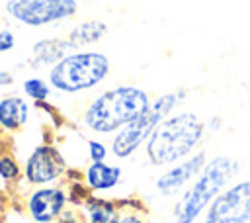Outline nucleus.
<instances>
[{
    "mask_svg": "<svg viewBox=\"0 0 250 223\" xmlns=\"http://www.w3.org/2000/svg\"><path fill=\"white\" fill-rule=\"evenodd\" d=\"M250 221V176L236 178L207 207L199 223H248Z\"/></svg>",
    "mask_w": 250,
    "mask_h": 223,
    "instance_id": "8",
    "label": "nucleus"
},
{
    "mask_svg": "<svg viewBox=\"0 0 250 223\" xmlns=\"http://www.w3.org/2000/svg\"><path fill=\"white\" fill-rule=\"evenodd\" d=\"M119 223H146V213H143V211H121Z\"/></svg>",
    "mask_w": 250,
    "mask_h": 223,
    "instance_id": "21",
    "label": "nucleus"
},
{
    "mask_svg": "<svg viewBox=\"0 0 250 223\" xmlns=\"http://www.w3.org/2000/svg\"><path fill=\"white\" fill-rule=\"evenodd\" d=\"M188 100V90L176 88L166 90L156 96H152L150 106L146 112H143L139 117L129 121L125 127H121L115 135L109 137V153L115 160H129L135 155H139L152 131L158 127V123L180 110V106Z\"/></svg>",
    "mask_w": 250,
    "mask_h": 223,
    "instance_id": "5",
    "label": "nucleus"
},
{
    "mask_svg": "<svg viewBox=\"0 0 250 223\" xmlns=\"http://www.w3.org/2000/svg\"><path fill=\"white\" fill-rule=\"evenodd\" d=\"M14 84H16V74L0 67V88H12Z\"/></svg>",
    "mask_w": 250,
    "mask_h": 223,
    "instance_id": "23",
    "label": "nucleus"
},
{
    "mask_svg": "<svg viewBox=\"0 0 250 223\" xmlns=\"http://www.w3.org/2000/svg\"><path fill=\"white\" fill-rule=\"evenodd\" d=\"M209 155L205 149H199L197 153L189 155L188 158L172 164V166H166L162 168L154 182H152V188L154 192L160 196V198H178L193 180L195 176L201 172V168L205 166Z\"/></svg>",
    "mask_w": 250,
    "mask_h": 223,
    "instance_id": "10",
    "label": "nucleus"
},
{
    "mask_svg": "<svg viewBox=\"0 0 250 223\" xmlns=\"http://www.w3.org/2000/svg\"><path fill=\"white\" fill-rule=\"evenodd\" d=\"M221 125H223V119H221V115H211V117H207V119H205V127H207V133L221 129Z\"/></svg>",
    "mask_w": 250,
    "mask_h": 223,
    "instance_id": "24",
    "label": "nucleus"
},
{
    "mask_svg": "<svg viewBox=\"0 0 250 223\" xmlns=\"http://www.w3.org/2000/svg\"><path fill=\"white\" fill-rule=\"evenodd\" d=\"M20 92L33 104H39V102H51V98L55 96L47 76H41L37 72H31V74H25L20 82Z\"/></svg>",
    "mask_w": 250,
    "mask_h": 223,
    "instance_id": "16",
    "label": "nucleus"
},
{
    "mask_svg": "<svg viewBox=\"0 0 250 223\" xmlns=\"http://www.w3.org/2000/svg\"><path fill=\"white\" fill-rule=\"evenodd\" d=\"M84 151H86V160L88 162H104L109 160V143H105L102 137H86L84 139Z\"/></svg>",
    "mask_w": 250,
    "mask_h": 223,
    "instance_id": "18",
    "label": "nucleus"
},
{
    "mask_svg": "<svg viewBox=\"0 0 250 223\" xmlns=\"http://www.w3.org/2000/svg\"><path fill=\"white\" fill-rule=\"evenodd\" d=\"M242 164L230 155H213L207 158L195 180L174 200L172 221L174 223H199L213 200L240 178Z\"/></svg>",
    "mask_w": 250,
    "mask_h": 223,
    "instance_id": "3",
    "label": "nucleus"
},
{
    "mask_svg": "<svg viewBox=\"0 0 250 223\" xmlns=\"http://www.w3.org/2000/svg\"><path fill=\"white\" fill-rule=\"evenodd\" d=\"M66 194H68V203L74 209H80L84 205V201L92 196V192L86 188V184L82 180H74V182H66Z\"/></svg>",
    "mask_w": 250,
    "mask_h": 223,
    "instance_id": "19",
    "label": "nucleus"
},
{
    "mask_svg": "<svg viewBox=\"0 0 250 223\" xmlns=\"http://www.w3.org/2000/svg\"><path fill=\"white\" fill-rule=\"evenodd\" d=\"M33 113L31 102L18 92H8L0 96V129L4 133L21 131Z\"/></svg>",
    "mask_w": 250,
    "mask_h": 223,
    "instance_id": "13",
    "label": "nucleus"
},
{
    "mask_svg": "<svg viewBox=\"0 0 250 223\" xmlns=\"http://www.w3.org/2000/svg\"><path fill=\"white\" fill-rule=\"evenodd\" d=\"M205 137V119L193 110L180 108L158 123L143 149V156L148 166L162 170L203 149Z\"/></svg>",
    "mask_w": 250,
    "mask_h": 223,
    "instance_id": "2",
    "label": "nucleus"
},
{
    "mask_svg": "<svg viewBox=\"0 0 250 223\" xmlns=\"http://www.w3.org/2000/svg\"><path fill=\"white\" fill-rule=\"evenodd\" d=\"M84 223H119L121 209L115 198L92 194L78 209Z\"/></svg>",
    "mask_w": 250,
    "mask_h": 223,
    "instance_id": "15",
    "label": "nucleus"
},
{
    "mask_svg": "<svg viewBox=\"0 0 250 223\" xmlns=\"http://www.w3.org/2000/svg\"><path fill=\"white\" fill-rule=\"evenodd\" d=\"M111 59L100 49H74L47 70V80L57 96H88L111 78Z\"/></svg>",
    "mask_w": 250,
    "mask_h": 223,
    "instance_id": "4",
    "label": "nucleus"
},
{
    "mask_svg": "<svg viewBox=\"0 0 250 223\" xmlns=\"http://www.w3.org/2000/svg\"><path fill=\"white\" fill-rule=\"evenodd\" d=\"M23 180V168L12 153H0V182L6 186Z\"/></svg>",
    "mask_w": 250,
    "mask_h": 223,
    "instance_id": "17",
    "label": "nucleus"
},
{
    "mask_svg": "<svg viewBox=\"0 0 250 223\" xmlns=\"http://www.w3.org/2000/svg\"><path fill=\"white\" fill-rule=\"evenodd\" d=\"M109 33V25L100 18H88L72 23L66 29V39L74 49H94V45L102 43Z\"/></svg>",
    "mask_w": 250,
    "mask_h": 223,
    "instance_id": "14",
    "label": "nucleus"
},
{
    "mask_svg": "<svg viewBox=\"0 0 250 223\" xmlns=\"http://www.w3.org/2000/svg\"><path fill=\"white\" fill-rule=\"evenodd\" d=\"M74 47L66 39V35H45L37 41L31 43L29 47V57H27V67L37 72V70H49L55 67L61 59H64L68 53H72Z\"/></svg>",
    "mask_w": 250,
    "mask_h": 223,
    "instance_id": "11",
    "label": "nucleus"
},
{
    "mask_svg": "<svg viewBox=\"0 0 250 223\" xmlns=\"http://www.w3.org/2000/svg\"><path fill=\"white\" fill-rule=\"evenodd\" d=\"M18 45V35L10 25H0V57L8 55L16 49Z\"/></svg>",
    "mask_w": 250,
    "mask_h": 223,
    "instance_id": "20",
    "label": "nucleus"
},
{
    "mask_svg": "<svg viewBox=\"0 0 250 223\" xmlns=\"http://www.w3.org/2000/svg\"><path fill=\"white\" fill-rule=\"evenodd\" d=\"M152 94L133 82H115L90 94L78 123L94 137H111L148 110Z\"/></svg>",
    "mask_w": 250,
    "mask_h": 223,
    "instance_id": "1",
    "label": "nucleus"
},
{
    "mask_svg": "<svg viewBox=\"0 0 250 223\" xmlns=\"http://www.w3.org/2000/svg\"><path fill=\"white\" fill-rule=\"evenodd\" d=\"M123 176H125L123 166L111 160L86 162V166L82 168V182L96 196L113 194L123 184Z\"/></svg>",
    "mask_w": 250,
    "mask_h": 223,
    "instance_id": "12",
    "label": "nucleus"
},
{
    "mask_svg": "<svg viewBox=\"0 0 250 223\" xmlns=\"http://www.w3.org/2000/svg\"><path fill=\"white\" fill-rule=\"evenodd\" d=\"M68 160L59 145L53 141L37 143L27 155L21 164L23 168V182L29 188L37 186H49L59 184L64 180V174L68 170Z\"/></svg>",
    "mask_w": 250,
    "mask_h": 223,
    "instance_id": "7",
    "label": "nucleus"
},
{
    "mask_svg": "<svg viewBox=\"0 0 250 223\" xmlns=\"http://www.w3.org/2000/svg\"><path fill=\"white\" fill-rule=\"evenodd\" d=\"M78 0H6L4 14L10 22L29 29L59 27L76 18Z\"/></svg>",
    "mask_w": 250,
    "mask_h": 223,
    "instance_id": "6",
    "label": "nucleus"
},
{
    "mask_svg": "<svg viewBox=\"0 0 250 223\" xmlns=\"http://www.w3.org/2000/svg\"><path fill=\"white\" fill-rule=\"evenodd\" d=\"M53 223H84L82 217H80V211L74 209V207H68L59 219H55Z\"/></svg>",
    "mask_w": 250,
    "mask_h": 223,
    "instance_id": "22",
    "label": "nucleus"
},
{
    "mask_svg": "<svg viewBox=\"0 0 250 223\" xmlns=\"http://www.w3.org/2000/svg\"><path fill=\"white\" fill-rule=\"evenodd\" d=\"M23 207L31 223H53L70 207L66 186L59 182L29 188V192L25 194Z\"/></svg>",
    "mask_w": 250,
    "mask_h": 223,
    "instance_id": "9",
    "label": "nucleus"
},
{
    "mask_svg": "<svg viewBox=\"0 0 250 223\" xmlns=\"http://www.w3.org/2000/svg\"><path fill=\"white\" fill-rule=\"evenodd\" d=\"M248 223H250V221H248Z\"/></svg>",
    "mask_w": 250,
    "mask_h": 223,
    "instance_id": "25",
    "label": "nucleus"
}]
</instances>
